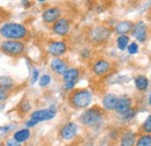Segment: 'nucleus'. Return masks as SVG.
<instances>
[{"instance_id":"f257e3e1","label":"nucleus","mask_w":151,"mask_h":146,"mask_svg":"<svg viewBox=\"0 0 151 146\" xmlns=\"http://www.w3.org/2000/svg\"><path fill=\"white\" fill-rule=\"evenodd\" d=\"M30 37V30L24 23L6 21L0 24V38L8 41L27 42Z\"/></svg>"},{"instance_id":"f03ea898","label":"nucleus","mask_w":151,"mask_h":146,"mask_svg":"<svg viewBox=\"0 0 151 146\" xmlns=\"http://www.w3.org/2000/svg\"><path fill=\"white\" fill-rule=\"evenodd\" d=\"M93 101V93L88 88H75L68 94V103L75 110L87 109Z\"/></svg>"},{"instance_id":"7ed1b4c3","label":"nucleus","mask_w":151,"mask_h":146,"mask_svg":"<svg viewBox=\"0 0 151 146\" xmlns=\"http://www.w3.org/2000/svg\"><path fill=\"white\" fill-rule=\"evenodd\" d=\"M105 116H106V111L100 106H92L81 112V115L79 116V122L85 128L93 129L102 123Z\"/></svg>"},{"instance_id":"20e7f679","label":"nucleus","mask_w":151,"mask_h":146,"mask_svg":"<svg viewBox=\"0 0 151 146\" xmlns=\"http://www.w3.org/2000/svg\"><path fill=\"white\" fill-rule=\"evenodd\" d=\"M113 34V29L106 24H95L88 28L86 36L87 41L93 45H102L107 43Z\"/></svg>"},{"instance_id":"39448f33","label":"nucleus","mask_w":151,"mask_h":146,"mask_svg":"<svg viewBox=\"0 0 151 146\" xmlns=\"http://www.w3.org/2000/svg\"><path fill=\"white\" fill-rule=\"evenodd\" d=\"M27 51V42L23 41H1L0 52L11 58H20Z\"/></svg>"},{"instance_id":"423d86ee","label":"nucleus","mask_w":151,"mask_h":146,"mask_svg":"<svg viewBox=\"0 0 151 146\" xmlns=\"http://www.w3.org/2000/svg\"><path fill=\"white\" fill-rule=\"evenodd\" d=\"M91 72L93 73V75L96 78H104L106 75H108L113 70V64L111 60H108L107 58L100 57V58H95L91 63Z\"/></svg>"},{"instance_id":"0eeeda50","label":"nucleus","mask_w":151,"mask_h":146,"mask_svg":"<svg viewBox=\"0 0 151 146\" xmlns=\"http://www.w3.org/2000/svg\"><path fill=\"white\" fill-rule=\"evenodd\" d=\"M45 50L52 58H62L68 52V43L64 39H51L47 43Z\"/></svg>"},{"instance_id":"6e6552de","label":"nucleus","mask_w":151,"mask_h":146,"mask_svg":"<svg viewBox=\"0 0 151 146\" xmlns=\"http://www.w3.org/2000/svg\"><path fill=\"white\" fill-rule=\"evenodd\" d=\"M56 115H57L56 106L55 104H51L48 108H43V109H37L32 111L30 115H29V118L36 121L37 123H41V122H47V121H50V120L55 118Z\"/></svg>"},{"instance_id":"1a4fd4ad","label":"nucleus","mask_w":151,"mask_h":146,"mask_svg":"<svg viewBox=\"0 0 151 146\" xmlns=\"http://www.w3.org/2000/svg\"><path fill=\"white\" fill-rule=\"evenodd\" d=\"M78 135V124L73 122V121H70V122H66L64 123L59 130H58V136L62 140H65V142H70V140H73Z\"/></svg>"},{"instance_id":"9d476101","label":"nucleus","mask_w":151,"mask_h":146,"mask_svg":"<svg viewBox=\"0 0 151 146\" xmlns=\"http://www.w3.org/2000/svg\"><path fill=\"white\" fill-rule=\"evenodd\" d=\"M63 14V9L59 6H48L47 8H44L42 11V21L45 24H54L57 20L62 18Z\"/></svg>"},{"instance_id":"9b49d317","label":"nucleus","mask_w":151,"mask_h":146,"mask_svg":"<svg viewBox=\"0 0 151 146\" xmlns=\"http://www.w3.org/2000/svg\"><path fill=\"white\" fill-rule=\"evenodd\" d=\"M70 30H71V22L65 16H62L54 24H51L52 34L58 37H66L70 34Z\"/></svg>"},{"instance_id":"f8f14e48","label":"nucleus","mask_w":151,"mask_h":146,"mask_svg":"<svg viewBox=\"0 0 151 146\" xmlns=\"http://www.w3.org/2000/svg\"><path fill=\"white\" fill-rule=\"evenodd\" d=\"M132 35L136 41H138L139 43H144L148 38V26L145 24L144 21H137L135 23H132Z\"/></svg>"},{"instance_id":"ddd939ff","label":"nucleus","mask_w":151,"mask_h":146,"mask_svg":"<svg viewBox=\"0 0 151 146\" xmlns=\"http://www.w3.org/2000/svg\"><path fill=\"white\" fill-rule=\"evenodd\" d=\"M49 67L56 75H60L62 77L64 74V72L69 69V63L63 57L62 58L60 57L59 58H52L49 62Z\"/></svg>"},{"instance_id":"4468645a","label":"nucleus","mask_w":151,"mask_h":146,"mask_svg":"<svg viewBox=\"0 0 151 146\" xmlns=\"http://www.w3.org/2000/svg\"><path fill=\"white\" fill-rule=\"evenodd\" d=\"M132 108V99L128 95H121L117 96V102L115 106V112L117 114H123L128 110H130Z\"/></svg>"},{"instance_id":"2eb2a0df","label":"nucleus","mask_w":151,"mask_h":146,"mask_svg":"<svg viewBox=\"0 0 151 146\" xmlns=\"http://www.w3.org/2000/svg\"><path fill=\"white\" fill-rule=\"evenodd\" d=\"M137 136L132 130H124L120 133L119 137V146H135Z\"/></svg>"},{"instance_id":"dca6fc26","label":"nucleus","mask_w":151,"mask_h":146,"mask_svg":"<svg viewBox=\"0 0 151 146\" xmlns=\"http://www.w3.org/2000/svg\"><path fill=\"white\" fill-rule=\"evenodd\" d=\"M132 28V21H129V20H122V21L116 22V24L114 26L113 28V33H115L117 36L128 35V34H130Z\"/></svg>"},{"instance_id":"f3484780","label":"nucleus","mask_w":151,"mask_h":146,"mask_svg":"<svg viewBox=\"0 0 151 146\" xmlns=\"http://www.w3.org/2000/svg\"><path fill=\"white\" fill-rule=\"evenodd\" d=\"M116 102H117V95H115L114 93H107L102 97V106H101V108L105 110L106 112L107 111L108 112L114 111Z\"/></svg>"},{"instance_id":"a211bd4d","label":"nucleus","mask_w":151,"mask_h":146,"mask_svg":"<svg viewBox=\"0 0 151 146\" xmlns=\"http://www.w3.org/2000/svg\"><path fill=\"white\" fill-rule=\"evenodd\" d=\"M80 78V70L76 66H69V69L64 72V74L62 75V80H63V84H66V82H78Z\"/></svg>"},{"instance_id":"6ab92c4d","label":"nucleus","mask_w":151,"mask_h":146,"mask_svg":"<svg viewBox=\"0 0 151 146\" xmlns=\"http://www.w3.org/2000/svg\"><path fill=\"white\" fill-rule=\"evenodd\" d=\"M30 137H32V131H30V129H27V128L19 129V130L14 131V133L12 135V138L17 143L21 144V145H23L24 143H27L30 139Z\"/></svg>"},{"instance_id":"aec40b11","label":"nucleus","mask_w":151,"mask_h":146,"mask_svg":"<svg viewBox=\"0 0 151 146\" xmlns=\"http://www.w3.org/2000/svg\"><path fill=\"white\" fill-rule=\"evenodd\" d=\"M15 88H17V82L12 77H8V75L0 77V89L11 94Z\"/></svg>"},{"instance_id":"412c9836","label":"nucleus","mask_w":151,"mask_h":146,"mask_svg":"<svg viewBox=\"0 0 151 146\" xmlns=\"http://www.w3.org/2000/svg\"><path fill=\"white\" fill-rule=\"evenodd\" d=\"M33 108V103L29 99H22L19 102V104L17 106V112L20 116H26L27 114L30 112V110Z\"/></svg>"},{"instance_id":"4be33fe9","label":"nucleus","mask_w":151,"mask_h":146,"mask_svg":"<svg viewBox=\"0 0 151 146\" xmlns=\"http://www.w3.org/2000/svg\"><path fill=\"white\" fill-rule=\"evenodd\" d=\"M134 84L138 92H145L149 87V79L143 74H138L134 78Z\"/></svg>"},{"instance_id":"5701e85b","label":"nucleus","mask_w":151,"mask_h":146,"mask_svg":"<svg viewBox=\"0 0 151 146\" xmlns=\"http://www.w3.org/2000/svg\"><path fill=\"white\" fill-rule=\"evenodd\" d=\"M116 47L120 51H124L127 50V47L129 45V41H130V37L129 35H121V36L116 37Z\"/></svg>"},{"instance_id":"b1692460","label":"nucleus","mask_w":151,"mask_h":146,"mask_svg":"<svg viewBox=\"0 0 151 146\" xmlns=\"http://www.w3.org/2000/svg\"><path fill=\"white\" fill-rule=\"evenodd\" d=\"M135 146H151V135L142 133L139 137L136 139Z\"/></svg>"},{"instance_id":"393cba45","label":"nucleus","mask_w":151,"mask_h":146,"mask_svg":"<svg viewBox=\"0 0 151 146\" xmlns=\"http://www.w3.org/2000/svg\"><path fill=\"white\" fill-rule=\"evenodd\" d=\"M135 115H136V109L132 107L130 110H128V111H126V112H123V114H117L116 116H117V118L121 120V121H129V120H132V118L135 117Z\"/></svg>"},{"instance_id":"a878e982","label":"nucleus","mask_w":151,"mask_h":146,"mask_svg":"<svg viewBox=\"0 0 151 146\" xmlns=\"http://www.w3.org/2000/svg\"><path fill=\"white\" fill-rule=\"evenodd\" d=\"M141 132L142 133H147V135H151V114L145 118V121L142 123L141 125Z\"/></svg>"},{"instance_id":"bb28decb","label":"nucleus","mask_w":151,"mask_h":146,"mask_svg":"<svg viewBox=\"0 0 151 146\" xmlns=\"http://www.w3.org/2000/svg\"><path fill=\"white\" fill-rule=\"evenodd\" d=\"M50 82H51V75L50 74H42V75H40V79H38V85H40V87H48L49 85H50Z\"/></svg>"},{"instance_id":"cd10ccee","label":"nucleus","mask_w":151,"mask_h":146,"mask_svg":"<svg viewBox=\"0 0 151 146\" xmlns=\"http://www.w3.org/2000/svg\"><path fill=\"white\" fill-rule=\"evenodd\" d=\"M138 50H139V47L136 42H130L129 45L127 47V51L129 55H136L138 52Z\"/></svg>"},{"instance_id":"c85d7f7f","label":"nucleus","mask_w":151,"mask_h":146,"mask_svg":"<svg viewBox=\"0 0 151 146\" xmlns=\"http://www.w3.org/2000/svg\"><path fill=\"white\" fill-rule=\"evenodd\" d=\"M38 79H40V71H38V69L34 67L33 71H32V75H30V84L32 85L36 84V81H38Z\"/></svg>"},{"instance_id":"c756f323","label":"nucleus","mask_w":151,"mask_h":146,"mask_svg":"<svg viewBox=\"0 0 151 146\" xmlns=\"http://www.w3.org/2000/svg\"><path fill=\"white\" fill-rule=\"evenodd\" d=\"M80 57H81L83 60H90V59H91V50L87 49V48L81 49V51H80Z\"/></svg>"},{"instance_id":"7c9ffc66","label":"nucleus","mask_w":151,"mask_h":146,"mask_svg":"<svg viewBox=\"0 0 151 146\" xmlns=\"http://www.w3.org/2000/svg\"><path fill=\"white\" fill-rule=\"evenodd\" d=\"M14 129V124H5L0 127V132L1 133H9Z\"/></svg>"},{"instance_id":"2f4dec72","label":"nucleus","mask_w":151,"mask_h":146,"mask_svg":"<svg viewBox=\"0 0 151 146\" xmlns=\"http://www.w3.org/2000/svg\"><path fill=\"white\" fill-rule=\"evenodd\" d=\"M76 85H77V82H76V81H73V82H66V84H63V89L70 93L71 91H73V89H75Z\"/></svg>"},{"instance_id":"473e14b6","label":"nucleus","mask_w":151,"mask_h":146,"mask_svg":"<svg viewBox=\"0 0 151 146\" xmlns=\"http://www.w3.org/2000/svg\"><path fill=\"white\" fill-rule=\"evenodd\" d=\"M4 146H22V145L19 144V143H17L12 137H9V138H7V139L4 142Z\"/></svg>"},{"instance_id":"72a5a7b5","label":"nucleus","mask_w":151,"mask_h":146,"mask_svg":"<svg viewBox=\"0 0 151 146\" xmlns=\"http://www.w3.org/2000/svg\"><path fill=\"white\" fill-rule=\"evenodd\" d=\"M9 93H7V92L2 91V89H0V103H4V102H6L8 99H9Z\"/></svg>"},{"instance_id":"f704fd0d","label":"nucleus","mask_w":151,"mask_h":146,"mask_svg":"<svg viewBox=\"0 0 151 146\" xmlns=\"http://www.w3.org/2000/svg\"><path fill=\"white\" fill-rule=\"evenodd\" d=\"M37 124H38V123L36 122V121H34V120H30V118H29V120H27V121L24 122V125H26L24 128H27V129L35 128Z\"/></svg>"},{"instance_id":"c9c22d12","label":"nucleus","mask_w":151,"mask_h":146,"mask_svg":"<svg viewBox=\"0 0 151 146\" xmlns=\"http://www.w3.org/2000/svg\"><path fill=\"white\" fill-rule=\"evenodd\" d=\"M8 12H6V11H4L2 8H0V23L4 21V20H6V16H8V14H7Z\"/></svg>"},{"instance_id":"e433bc0d","label":"nucleus","mask_w":151,"mask_h":146,"mask_svg":"<svg viewBox=\"0 0 151 146\" xmlns=\"http://www.w3.org/2000/svg\"><path fill=\"white\" fill-rule=\"evenodd\" d=\"M149 103H150V106H151V93H150V96H149Z\"/></svg>"},{"instance_id":"4c0bfd02","label":"nucleus","mask_w":151,"mask_h":146,"mask_svg":"<svg viewBox=\"0 0 151 146\" xmlns=\"http://www.w3.org/2000/svg\"><path fill=\"white\" fill-rule=\"evenodd\" d=\"M66 146H77V145H73V144H70V145H66Z\"/></svg>"},{"instance_id":"58836bf2","label":"nucleus","mask_w":151,"mask_h":146,"mask_svg":"<svg viewBox=\"0 0 151 146\" xmlns=\"http://www.w3.org/2000/svg\"><path fill=\"white\" fill-rule=\"evenodd\" d=\"M0 43H1V38H0Z\"/></svg>"},{"instance_id":"ea45409f","label":"nucleus","mask_w":151,"mask_h":146,"mask_svg":"<svg viewBox=\"0 0 151 146\" xmlns=\"http://www.w3.org/2000/svg\"><path fill=\"white\" fill-rule=\"evenodd\" d=\"M86 146H92V145H86Z\"/></svg>"}]
</instances>
